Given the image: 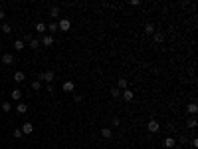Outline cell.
<instances>
[{
  "label": "cell",
  "instance_id": "20",
  "mask_svg": "<svg viewBox=\"0 0 198 149\" xmlns=\"http://www.w3.org/2000/svg\"><path fill=\"white\" fill-rule=\"evenodd\" d=\"M109 94H111V97H115V100H117V97H121V90H119V87H111V90H109Z\"/></svg>",
  "mask_w": 198,
  "mask_h": 149
},
{
  "label": "cell",
  "instance_id": "3",
  "mask_svg": "<svg viewBox=\"0 0 198 149\" xmlns=\"http://www.w3.org/2000/svg\"><path fill=\"white\" fill-rule=\"evenodd\" d=\"M54 44V36L52 34H44L42 38H40V46H46V48H50Z\"/></svg>",
  "mask_w": 198,
  "mask_h": 149
},
{
  "label": "cell",
  "instance_id": "5",
  "mask_svg": "<svg viewBox=\"0 0 198 149\" xmlns=\"http://www.w3.org/2000/svg\"><path fill=\"white\" fill-rule=\"evenodd\" d=\"M162 145H165L166 149H175L176 147V139L172 137V135H166L165 139H162Z\"/></svg>",
  "mask_w": 198,
  "mask_h": 149
},
{
  "label": "cell",
  "instance_id": "32",
  "mask_svg": "<svg viewBox=\"0 0 198 149\" xmlns=\"http://www.w3.org/2000/svg\"><path fill=\"white\" fill-rule=\"evenodd\" d=\"M2 18H6V14H4V10H0V20Z\"/></svg>",
  "mask_w": 198,
  "mask_h": 149
},
{
  "label": "cell",
  "instance_id": "10",
  "mask_svg": "<svg viewBox=\"0 0 198 149\" xmlns=\"http://www.w3.org/2000/svg\"><path fill=\"white\" fill-rule=\"evenodd\" d=\"M12 80H14L16 84H22L24 80H26V74H24V72H16L14 76H12Z\"/></svg>",
  "mask_w": 198,
  "mask_h": 149
},
{
  "label": "cell",
  "instance_id": "24",
  "mask_svg": "<svg viewBox=\"0 0 198 149\" xmlns=\"http://www.w3.org/2000/svg\"><path fill=\"white\" fill-rule=\"evenodd\" d=\"M40 87H42V82H40V80H34V82H32V90H34V91H38Z\"/></svg>",
  "mask_w": 198,
  "mask_h": 149
},
{
  "label": "cell",
  "instance_id": "23",
  "mask_svg": "<svg viewBox=\"0 0 198 149\" xmlns=\"http://www.w3.org/2000/svg\"><path fill=\"white\" fill-rule=\"evenodd\" d=\"M2 111H12V103H10V101H2Z\"/></svg>",
  "mask_w": 198,
  "mask_h": 149
},
{
  "label": "cell",
  "instance_id": "8",
  "mask_svg": "<svg viewBox=\"0 0 198 149\" xmlns=\"http://www.w3.org/2000/svg\"><path fill=\"white\" fill-rule=\"evenodd\" d=\"M2 64H6V66L14 64V54H2Z\"/></svg>",
  "mask_w": 198,
  "mask_h": 149
},
{
  "label": "cell",
  "instance_id": "35",
  "mask_svg": "<svg viewBox=\"0 0 198 149\" xmlns=\"http://www.w3.org/2000/svg\"><path fill=\"white\" fill-rule=\"evenodd\" d=\"M139 149H145V147H139Z\"/></svg>",
  "mask_w": 198,
  "mask_h": 149
},
{
  "label": "cell",
  "instance_id": "27",
  "mask_svg": "<svg viewBox=\"0 0 198 149\" xmlns=\"http://www.w3.org/2000/svg\"><path fill=\"white\" fill-rule=\"evenodd\" d=\"M48 30H50V32H57V22H52V24H48Z\"/></svg>",
  "mask_w": 198,
  "mask_h": 149
},
{
  "label": "cell",
  "instance_id": "6",
  "mask_svg": "<svg viewBox=\"0 0 198 149\" xmlns=\"http://www.w3.org/2000/svg\"><path fill=\"white\" fill-rule=\"evenodd\" d=\"M186 111H188V113H190V116H196V113H198V106H196V101H190V103H188V106H186Z\"/></svg>",
  "mask_w": 198,
  "mask_h": 149
},
{
  "label": "cell",
  "instance_id": "26",
  "mask_svg": "<svg viewBox=\"0 0 198 149\" xmlns=\"http://www.w3.org/2000/svg\"><path fill=\"white\" fill-rule=\"evenodd\" d=\"M186 125H188L190 129H194V127H196V117H190V119L186 121Z\"/></svg>",
  "mask_w": 198,
  "mask_h": 149
},
{
  "label": "cell",
  "instance_id": "14",
  "mask_svg": "<svg viewBox=\"0 0 198 149\" xmlns=\"http://www.w3.org/2000/svg\"><path fill=\"white\" fill-rule=\"evenodd\" d=\"M24 48H26V42H24V40H16V42H14V50H16V52H22Z\"/></svg>",
  "mask_w": 198,
  "mask_h": 149
},
{
  "label": "cell",
  "instance_id": "28",
  "mask_svg": "<svg viewBox=\"0 0 198 149\" xmlns=\"http://www.w3.org/2000/svg\"><path fill=\"white\" fill-rule=\"evenodd\" d=\"M12 135H14V137H16V139H20V137H22V129H14V131H12Z\"/></svg>",
  "mask_w": 198,
  "mask_h": 149
},
{
  "label": "cell",
  "instance_id": "7",
  "mask_svg": "<svg viewBox=\"0 0 198 149\" xmlns=\"http://www.w3.org/2000/svg\"><path fill=\"white\" fill-rule=\"evenodd\" d=\"M121 96H123V100H125V101H133V100H135V94H133L131 90H123Z\"/></svg>",
  "mask_w": 198,
  "mask_h": 149
},
{
  "label": "cell",
  "instance_id": "17",
  "mask_svg": "<svg viewBox=\"0 0 198 149\" xmlns=\"http://www.w3.org/2000/svg\"><path fill=\"white\" fill-rule=\"evenodd\" d=\"M155 32H156V30H155V24H153V22H149V24H145V34H151V36H153Z\"/></svg>",
  "mask_w": 198,
  "mask_h": 149
},
{
  "label": "cell",
  "instance_id": "16",
  "mask_svg": "<svg viewBox=\"0 0 198 149\" xmlns=\"http://www.w3.org/2000/svg\"><path fill=\"white\" fill-rule=\"evenodd\" d=\"M73 90H76V84L73 82H63V91L70 94V91H73Z\"/></svg>",
  "mask_w": 198,
  "mask_h": 149
},
{
  "label": "cell",
  "instance_id": "29",
  "mask_svg": "<svg viewBox=\"0 0 198 149\" xmlns=\"http://www.w3.org/2000/svg\"><path fill=\"white\" fill-rule=\"evenodd\" d=\"M111 125H113V127H119V125H121V119H119V117H113V119H111Z\"/></svg>",
  "mask_w": 198,
  "mask_h": 149
},
{
  "label": "cell",
  "instance_id": "33",
  "mask_svg": "<svg viewBox=\"0 0 198 149\" xmlns=\"http://www.w3.org/2000/svg\"><path fill=\"white\" fill-rule=\"evenodd\" d=\"M175 149H186V147H180V145H178V147H175Z\"/></svg>",
  "mask_w": 198,
  "mask_h": 149
},
{
  "label": "cell",
  "instance_id": "12",
  "mask_svg": "<svg viewBox=\"0 0 198 149\" xmlns=\"http://www.w3.org/2000/svg\"><path fill=\"white\" fill-rule=\"evenodd\" d=\"M115 87H119V90H129V82H127V80H125V78H121V80H119V82H117V86H115Z\"/></svg>",
  "mask_w": 198,
  "mask_h": 149
},
{
  "label": "cell",
  "instance_id": "31",
  "mask_svg": "<svg viewBox=\"0 0 198 149\" xmlns=\"http://www.w3.org/2000/svg\"><path fill=\"white\" fill-rule=\"evenodd\" d=\"M56 91V87H54V84H48V94H54Z\"/></svg>",
  "mask_w": 198,
  "mask_h": 149
},
{
  "label": "cell",
  "instance_id": "30",
  "mask_svg": "<svg viewBox=\"0 0 198 149\" xmlns=\"http://www.w3.org/2000/svg\"><path fill=\"white\" fill-rule=\"evenodd\" d=\"M176 143H180V147H182V145L186 143V137H184V135H180V137H178V141H176Z\"/></svg>",
  "mask_w": 198,
  "mask_h": 149
},
{
  "label": "cell",
  "instance_id": "13",
  "mask_svg": "<svg viewBox=\"0 0 198 149\" xmlns=\"http://www.w3.org/2000/svg\"><path fill=\"white\" fill-rule=\"evenodd\" d=\"M26 111H28V106H26L24 101H20L18 106H16V113H20V116H22V113H26Z\"/></svg>",
  "mask_w": 198,
  "mask_h": 149
},
{
  "label": "cell",
  "instance_id": "25",
  "mask_svg": "<svg viewBox=\"0 0 198 149\" xmlns=\"http://www.w3.org/2000/svg\"><path fill=\"white\" fill-rule=\"evenodd\" d=\"M0 30H2V32H4V34H8V32H10V30H12V26H10V24H8V22H4V24L0 26Z\"/></svg>",
  "mask_w": 198,
  "mask_h": 149
},
{
  "label": "cell",
  "instance_id": "34",
  "mask_svg": "<svg viewBox=\"0 0 198 149\" xmlns=\"http://www.w3.org/2000/svg\"><path fill=\"white\" fill-rule=\"evenodd\" d=\"M0 54H2V44H0Z\"/></svg>",
  "mask_w": 198,
  "mask_h": 149
},
{
  "label": "cell",
  "instance_id": "18",
  "mask_svg": "<svg viewBox=\"0 0 198 149\" xmlns=\"http://www.w3.org/2000/svg\"><path fill=\"white\" fill-rule=\"evenodd\" d=\"M10 96H12V101H20L22 91H20V90H12V94H10Z\"/></svg>",
  "mask_w": 198,
  "mask_h": 149
},
{
  "label": "cell",
  "instance_id": "21",
  "mask_svg": "<svg viewBox=\"0 0 198 149\" xmlns=\"http://www.w3.org/2000/svg\"><path fill=\"white\" fill-rule=\"evenodd\" d=\"M50 16H52V18H60V8H57V6H52V8H50Z\"/></svg>",
  "mask_w": 198,
  "mask_h": 149
},
{
  "label": "cell",
  "instance_id": "11",
  "mask_svg": "<svg viewBox=\"0 0 198 149\" xmlns=\"http://www.w3.org/2000/svg\"><path fill=\"white\" fill-rule=\"evenodd\" d=\"M32 131H34V125L30 123V121H28V123H24V125H22V133H24V135H30Z\"/></svg>",
  "mask_w": 198,
  "mask_h": 149
},
{
  "label": "cell",
  "instance_id": "15",
  "mask_svg": "<svg viewBox=\"0 0 198 149\" xmlns=\"http://www.w3.org/2000/svg\"><path fill=\"white\" fill-rule=\"evenodd\" d=\"M153 38H155L156 44H162V42H165V34H162V32H155V34H153Z\"/></svg>",
  "mask_w": 198,
  "mask_h": 149
},
{
  "label": "cell",
  "instance_id": "9",
  "mask_svg": "<svg viewBox=\"0 0 198 149\" xmlns=\"http://www.w3.org/2000/svg\"><path fill=\"white\" fill-rule=\"evenodd\" d=\"M101 137H103V139H111V137H113V129H111V127H103V129H101Z\"/></svg>",
  "mask_w": 198,
  "mask_h": 149
},
{
  "label": "cell",
  "instance_id": "4",
  "mask_svg": "<svg viewBox=\"0 0 198 149\" xmlns=\"http://www.w3.org/2000/svg\"><path fill=\"white\" fill-rule=\"evenodd\" d=\"M71 28V22L67 18H60V22H57V30H61V32H67V30Z\"/></svg>",
  "mask_w": 198,
  "mask_h": 149
},
{
  "label": "cell",
  "instance_id": "22",
  "mask_svg": "<svg viewBox=\"0 0 198 149\" xmlns=\"http://www.w3.org/2000/svg\"><path fill=\"white\" fill-rule=\"evenodd\" d=\"M30 48H32V50H38L40 48V40L38 38H32V40H30Z\"/></svg>",
  "mask_w": 198,
  "mask_h": 149
},
{
  "label": "cell",
  "instance_id": "2",
  "mask_svg": "<svg viewBox=\"0 0 198 149\" xmlns=\"http://www.w3.org/2000/svg\"><path fill=\"white\" fill-rule=\"evenodd\" d=\"M147 131H149V133H159V131H160V123L156 119H151L149 123H147Z\"/></svg>",
  "mask_w": 198,
  "mask_h": 149
},
{
  "label": "cell",
  "instance_id": "1",
  "mask_svg": "<svg viewBox=\"0 0 198 149\" xmlns=\"http://www.w3.org/2000/svg\"><path fill=\"white\" fill-rule=\"evenodd\" d=\"M54 80H56V74L52 72V70H46V72L40 74V82H46V84H52Z\"/></svg>",
  "mask_w": 198,
  "mask_h": 149
},
{
  "label": "cell",
  "instance_id": "19",
  "mask_svg": "<svg viewBox=\"0 0 198 149\" xmlns=\"http://www.w3.org/2000/svg\"><path fill=\"white\" fill-rule=\"evenodd\" d=\"M46 30H48V26L44 24V22H38V24H36V32H40L42 36H44V32H46Z\"/></svg>",
  "mask_w": 198,
  "mask_h": 149
}]
</instances>
